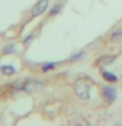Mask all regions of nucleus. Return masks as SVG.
I'll use <instances>...</instances> for the list:
<instances>
[{"instance_id": "9b49d317", "label": "nucleus", "mask_w": 122, "mask_h": 126, "mask_svg": "<svg viewBox=\"0 0 122 126\" xmlns=\"http://www.w3.org/2000/svg\"><path fill=\"white\" fill-rule=\"evenodd\" d=\"M81 55H83V51H80L79 54H75V55H72V57H71L70 59H71V61H75V59H79V58L81 57Z\"/></svg>"}, {"instance_id": "39448f33", "label": "nucleus", "mask_w": 122, "mask_h": 126, "mask_svg": "<svg viewBox=\"0 0 122 126\" xmlns=\"http://www.w3.org/2000/svg\"><path fill=\"white\" fill-rule=\"evenodd\" d=\"M102 78L105 79V80H108L109 83H116L118 79H117V76L116 75H113L112 72H108V71H102Z\"/></svg>"}, {"instance_id": "f8f14e48", "label": "nucleus", "mask_w": 122, "mask_h": 126, "mask_svg": "<svg viewBox=\"0 0 122 126\" xmlns=\"http://www.w3.org/2000/svg\"><path fill=\"white\" fill-rule=\"evenodd\" d=\"M30 38H31V34H30V35H28V37L24 39V43H28V41H30Z\"/></svg>"}, {"instance_id": "7ed1b4c3", "label": "nucleus", "mask_w": 122, "mask_h": 126, "mask_svg": "<svg viewBox=\"0 0 122 126\" xmlns=\"http://www.w3.org/2000/svg\"><path fill=\"white\" fill-rule=\"evenodd\" d=\"M116 94H117L116 89L110 85H106V87H104V89H102V96H104V98L109 102V104L116 100Z\"/></svg>"}, {"instance_id": "6e6552de", "label": "nucleus", "mask_w": 122, "mask_h": 126, "mask_svg": "<svg viewBox=\"0 0 122 126\" xmlns=\"http://www.w3.org/2000/svg\"><path fill=\"white\" fill-rule=\"evenodd\" d=\"M55 67V63H46V64H43L42 66V71H49V70H53Z\"/></svg>"}, {"instance_id": "0eeeda50", "label": "nucleus", "mask_w": 122, "mask_h": 126, "mask_svg": "<svg viewBox=\"0 0 122 126\" xmlns=\"http://www.w3.org/2000/svg\"><path fill=\"white\" fill-rule=\"evenodd\" d=\"M110 39H112L113 42H118V41H121V39H122V29L114 32V33L112 34V37H110Z\"/></svg>"}, {"instance_id": "f257e3e1", "label": "nucleus", "mask_w": 122, "mask_h": 126, "mask_svg": "<svg viewBox=\"0 0 122 126\" xmlns=\"http://www.w3.org/2000/svg\"><path fill=\"white\" fill-rule=\"evenodd\" d=\"M74 91L77 94V97L83 100H88L91 97V84L85 79H77L74 84Z\"/></svg>"}, {"instance_id": "20e7f679", "label": "nucleus", "mask_w": 122, "mask_h": 126, "mask_svg": "<svg viewBox=\"0 0 122 126\" xmlns=\"http://www.w3.org/2000/svg\"><path fill=\"white\" fill-rule=\"evenodd\" d=\"M116 58H117V55H102V57H100L96 61V63L98 66H109L116 61Z\"/></svg>"}, {"instance_id": "9d476101", "label": "nucleus", "mask_w": 122, "mask_h": 126, "mask_svg": "<svg viewBox=\"0 0 122 126\" xmlns=\"http://www.w3.org/2000/svg\"><path fill=\"white\" fill-rule=\"evenodd\" d=\"M59 9H61V5H55L53 9H51V12H50V15L51 16H54V15H57L58 12H59Z\"/></svg>"}, {"instance_id": "423d86ee", "label": "nucleus", "mask_w": 122, "mask_h": 126, "mask_svg": "<svg viewBox=\"0 0 122 126\" xmlns=\"http://www.w3.org/2000/svg\"><path fill=\"white\" fill-rule=\"evenodd\" d=\"M0 70H1V72L4 74V75H13V74H16V68L13 66H1L0 67Z\"/></svg>"}, {"instance_id": "f03ea898", "label": "nucleus", "mask_w": 122, "mask_h": 126, "mask_svg": "<svg viewBox=\"0 0 122 126\" xmlns=\"http://www.w3.org/2000/svg\"><path fill=\"white\" fill-rule=\"evenodd\" d=\"M47 5H49V0H39V1L33 7V9H31V16H33V17H37V16L42 15L43 12L47 9Z\"/></svg>"}, {"instance_id": "1a4fd4ad", "label": "nucleus", "mask_w": 122, "mask_h": 126, "mask_svg": "<svg viewBox=\"0 0 122 126\" xmlns=\"http://www.w3.org/2000/svg\"><path fill=\"white\" fill-rule=\"evenodd\" d=\"M15 51V46L13 45H8L4 47V54H12Z\"/></svg>"}]
</instances>
